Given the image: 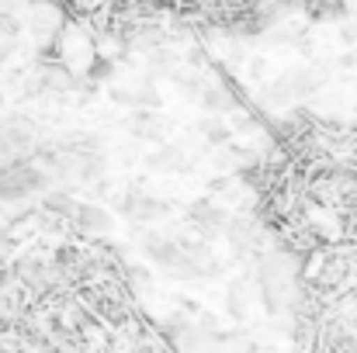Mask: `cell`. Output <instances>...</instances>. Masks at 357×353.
I'll return each mask as SVG.
<instances>
[{"mask_svg": "<svg viewBox=\"0 0 357 353\" xmlns=\"http://www.w3.org/2000/svg\"><path fill=\"white\" fill-rule=\"evenodd\" d=\"M73 226H77L80 233L105 235V233H112V215H108L101 205H77V212H73Z\"/></svg>", "mask_w": 357, "mask_h": 353, "instance_id": "1", "label": "cell"}, {"mask_svg": "<svg viewBox=\"0 0 357 353\" xmlns=\"http://www.w3.org/2000/svg\"><path fill=\"white\" fill-rule=\"evenodd\" d=\"M121 212H125L132 222H153V219L167 215V205L156 201V198H146V194H128L125 205H121Z\"/></svg>", "mask_w": 357, "mask_h": 353, "instance_id": "2", "label": "cell"}, {"mask_svg": "<svg viewBox=\"0 0 357 353\" xmlns=\"http://www.w3.org/2000/svg\"><path fill=\"white\" fill-rule=\"evenodd\" d=\"M149 166H156V170H188L191 159H188L184 149H177V146H163V149L149 159Z\"/></svg>", "mask_w": 357, "mask_h": 353, "instance_id": "3", "label": "cell"}, {"mask_svg": "<svg viewBox=\"0 0 357 353\" xmlns=\"http://www.w3.org/2000/svg\"><path fill=\"white\" fill-rule=\"evenodd\" d=\"M198 97H202V104H205L208 111H233V94H229V87H202Z\"/></svg>", "mask_w": 357, "mask_h": 353, "instance_id": "4", "label": "cell"}, {"mask_svg": "<svg viewBox=\"0 0 357 353\" xmlns=\"http://www.w3.org/2000/svg\"><path fill=\"white\" fill-rule=\"evenodd\" d=\"M198 132H202L205 142H212V146H222V142L233 139V125H226V121H219V118H205V121L198 125Z\"/></svg>", "mask_w": 357, "mask_h": 353, "instance_id": "5", "label": "cell"}]
</instances>
